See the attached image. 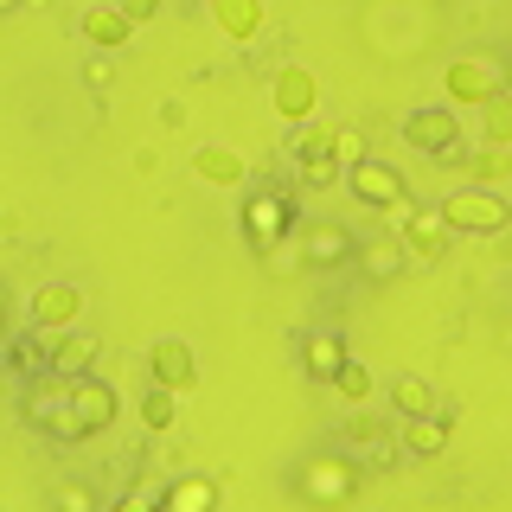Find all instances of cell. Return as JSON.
<instances>
[{
  "instance_id": "obj_1",
  "label": "cell",
  "mask_w": 512,
  "mask_h": 512,
  "mask_svg": "<svg viewBox=\"0 0 512 512\" xmlns=\"http://www.w3.org/2000/svg\"><path fill=\"white\" fill-rule=\"evenodd\" d=\"M404 141L410 154L436 160V167H455V160H468V141H461V116L448 103H423L404 116Z\"/></svg>"
},
{
  "instance_id": "obj_2",
  "label": "cell",
  "mask_w": 512,
  "mask_h": 512,
  "mask_svg": "<svg viewBox=\"0 0 512 512\" xmlns=\"http://www.w3.org/2000/svg\"><path fill=\"white\" fill-rule=\"evenodd\" d=\"M442 218H448V231H461V237H506L512 205L493 186H461V192L442 199Z\"/></svg>"
},
{
  "instance_id": "obj_3",
  "label": "cell",
  "mask_w": 512,
  "mask_h": 512,
  "mask_svg": "<svg viewBox=\"0 0 512 512\" xmlns=\"http://www.w3.org/2000/svg\"><path fill=\"white\" fill-rule=\"evenodd\" d=\"M237 218H244V237L256 250H282V237L295 231L301 212H295V192H288V186H256Z\"/></svg>"
},
{
  "instance_id": "obj_4",
  "label": "cell",
  "mask_w": 512,
  "mask_h": 512,
  "mask_svg": "<svg viewBox=\"0 0 512 512\" xmlns=\"http://www.w3.org/2000/svg\"><path fill=\"white\" fill-rule=\"evenodd\" d=\"M346 186H352V199L372 205V212H391V218L410 212V180L391 167V160H359V167L346 173Z\"/></svg>"
},
{
  "instance_id": "obj_5",
  "label": "cell",
  "mask_w": 512,
  "mask_h": 512,
  "mask_svg": "<svg viewBox=\"0 0 512 512\" xmlns=\"http://www.w3.org/2000/svg\"><path fill=\"white\" fill-rule=\"evenodd\" d=\"M295 487L308 493L314 506H346L352 493H359V461H346V455H314L308 468L295 474Z\"/></svg>"
},
{
  "instance_id": "obj_6",
  "label": "cell",
  "mask_w": 512,
  "mask_h": 512,
  "mask_svg": "<svg viewBox=\"0 0 512 512\" xmlns=\"http://www.w3.org/2000/svg\"><path fill=\"white\" fill-rule=\"evenodd\" d=\"M26 423L45 429V436H58V442H77V423H71V384H64V378L26 384Z\"/></svg>"
},
{
  "instance_id": "obj_7",
  "label": "cell",
  "mask_w": 512,
  "mask_h": 512,
  "mask_svg": "<svg viewBox=\"0 0 512 512\" xmlns=\"http://www.w3.org/2000/svg\"><path fill=\"white\" fill-rule=\"evenodd\" d=\"M397 237H404V256H416V263H436V256H448V218L442 205H410L404 218H397Z\"/></svg>"
},
{
  "instance_id": "obj_8",
  "label": "cell",
  "mask_w": 512,
  "mask_h": 512,
  "mask_svg": "<svg viewBox=\"0 0 512 512\" xmlns=\"http://www.w3.org/2000/svg\"><path fill=\"white\" fill-rule=\"evenodd\" d=\"M301 256H308V269H346V263H359V237L340 218H314L301 231Z\"/></svg>"
},
{
  "instance_id": "obj_9",
  "label": "cell",
  "mask_w": 512,
  "mask_h": 512,
  "mask_svg": "<svg viewBox=\"0 0 512 512\" xmlns=\"http://www.w3.org/2000/svg\"><path fill=\"white\" fill-rule=\"evenodd\" d=\"M71 423H77V442L103 436V429L116 423V391H109L103 378H77L71 384Z\"/></svg>"
},
{
  "instance_id": "obj_10",
  "label": "cell",
  "mask_w": 512,
  "mask_h": 512,
  "mask_svg": "<svg viewBox=\"0 0 512 512\" xmlns=\"http://www.w3.org/2000/svg\"><path fill=\"white\" fill-rule=\"evenodd\" d=\"M448 96H455V103L487 109L493 96H506V90H500V64H487V58H455V64H448Z\"/></svg>"
},
{
  "instance_id": "obj_11",
  "label": "cell",
  "mask_w": 512,
  "mask_h": 512,
  "mask_svg": "<svg viewBox=\"0 0 512 512\" xmlns=\"http://www.w3.org/2000/svg\"><path fill=\"white\" fill-rule=\"evenodd\" d=\"M77 308H84V295H77L71 282H45L39 295H32V333H71Z\"/></svg>"
},
{
  "instance_id": "obj_12",
  "label": "cell",
  "mask_w": 512,
  "mask_h": 512,
  "mask_svg": "<svg viewBox=\"0 0 512 512\" xmlns=\"http://www.w3.org/2000/svg\"><path fill=\"white\" fill-rule=\"evenodd\" d=\"M269 96H276V109H282V116L288 122H308L314 116V71H308V64H282V71L276 77H269Z\"/></svg>"
},
{
  "instance_id": "obj_13",
  "label": "cell",
  "mask_w": 512,
  "mask_h": 512,
  "mask_svg": "<svg viewBox=\"0 0 512 512\" xmlns=\"http://www.w3.org/2000/svg\"><path fill=\"white\" fill-rule=\"evenodd\" d=\"M148 365H154V384H167V391H192V384H199V365H192L186 340H154Z\"/></svg>"
},
{
  "instance_id": "obj_14",
  "label": "cell",
  "mask_w": 512,
  "mask_h": 512,
  "mask_svg": "<svg viewBox=\"0 0 512 512\" xmlns=\"http://www.w3.org/2000/svg\"><path fill=\"white\" fill-rule=\"evenodd\" d=\"M346 359H352V352H346L340 333H308V340H301V372H308L314 384H333L346 372Z\"/></svg>"
},
{
  "instance_id": "obj_15",
  "label": "cell",
  "mask_w": 512,
  "mask_h": 512,
  "mask_svg": "<svg viewBox=\"0 0 512 512\" xmlns=\"http://www.w3.org/2000/svg\"><path fill=\"white\" fill-rule=\"evenodd\" d=\"M160 512H218V480H212V474H180V480H167Z\"/></svg>"
},
{
  "instance_id": "obj_16",
  "label": "cell",
  "mask_w": 512,
  "mask_h": 512,
  "mask_svg": "<svg viewBox=\"0 0 512 512\" xmlns=\"http://www.w3.org/2000/svg\"><path fill=\"white\" fill-rule=\"evenodd\" d=\"M404 237H359V276L365 282H397V269H404Z\"/></svg>"
},
{
  "instance_id": "obj_17",
  "label": "cell",
  "mask_w": 512,
  "mask_h": 512,
  "mask_svg": "<svg viewBox=\"0 0 512 512\" xmlns=\"http://www.w3.org/2000/svg\"><path fill=\"white\" fill-rule=\"evenodd\" d=\"M52 340H58V333H20V340L7 346V365H13V378H26V384L52 378Z\"/></svg>"
},
{
  "instance_id": "obj_18",
  "label": "cell",
  "mask_w": 512,
  "mask_h": 512,
  "mask_svg": "<svg viewBox=\"0 0 512 512\" xmlns=\"http://www.w3.org/2000/svg\"><path fill=\"white\" fill-rule=\"evenodd\" d=\"M90 365H96V340H90V333H58V340H52V378L77 384V378H90Z\"/></svg>"
},
{
  "instance_id": "obj_19",
  "label": "cell",
  "mask_w": 512,
  "mask_h": 512,
  "mask_svg": "<svg viewBox=\"0 0 512 512\" xmlns=\"http://www.w3.org/2000/svg\"><path fill=\"white\" fill-rule=\"evenodd\" d=\"M448 423H455V410H436V416H410L404 423V448L416 461H436L448 448Z\"/></svg>"
},
{
  "instance_id": "obj_20",
  "label": "cell",
  "mask_w": 512,
  "mask_h": 512,
  "mask_svg": "<svg viewBox=\"0 0 512 512\" xmlns=\"http://www.w3.org/2000/svg\"><path fill=\"white\" fill-rule=\"evenodd\" d=\"M128 32H135V26H128L122 7H90V13H84V39L96 45V52H109V58L128 45Z\"/></svg>"
},
{
  "instance_id": "obj_21",
  "label": "cell",
  "mask_w": 512,
  "mask_h": 512,
  "mask_svg": "<svg viewBox=\"0 0 512 512\" xmlns=\"http://www.w3.org/2000/svg\"><path fill=\"white\" fill-rule=\"evenodd\" d=\"M192 173H199L205 186H244V154H231V148H199V154H192Z\"/></svg>"
},
{
  "instance_id": "obj_22",
  "label": "cell",
  "mask_w": 512,
  "mask_h": 512,
  "mask_svg": "<svg viewBox=\"0 0 512 512\" xmlns=\"http://www.w3.org/2000/svg\"><path fill=\"white\" fill-rule=\"evenodd\" d=\"M391 404L404 410V423H410V416H436V410H442V404H436V391H429V384L416 378V372H397V378H391Z\"/></svg>"
},
{
  "instance_id": "obj_23",
  "label": "cell",
  "mask_w": 512,
  "mask_h": 512,
  "mask_svg": "<svg viewBox=\"0 0 512 512\" xmlns=\"http://www.w3.org/2000/svg\"><path fill=\"white\" fill-rule=\"evenodd\" d=\"M52 512H109V506H103V493H96L90 480L71 474V480H58V487H52Z\"/></svg>"
},
{
  "instance_id": "obj_24",
  "label": "cell",
  "mask_w": 512,
  "mask_h": 512,
  "mask_svg": "<svg viewBox=\"0 0 512 512\" xmlns=\"http://www.w3.org/2000/svg\"><path fill=\"white\" fill-rule=\"evenodd\" d=\"M180 391H167V384H148V397H141V423H148V436H167L173 416H180V404H173Z\"/></svg>"
},
{
  "instance_id": "obj_25",
  "label": "cell",
  "mask_w": 512,
  "mask_h": 512,
  "mask_svg": "<svg viewBox=\"0 0 512 512\" xmlns=\"http://www.w3.org/2000/svg\"><path fill=\"white\" fill-rule=\"evenodd\" d=\"M160 493H167V487H160V474H154V468H141V474H135V487H128L122 500H109V512H160Z\"/></svg>"
},
{
  "instance_id": "obj_26",
  "label": "cell",
  "mask_w": 512,
  "mask_h": 512,
  "mask_svg": "<svg viewBox=\"0 0 512 512\" xmlns=\"http://www.w3.org/2000/svg\"><path fill=\"white\" fill-rule=\"evenodd\" d=\"M333 391H340V397H346V404H352V410H359V404H365V397H372V365H365V359H346V372H340V378H333Z\"/></svg>"
},
{
  "instance_id": "obj_27",
  "label": "cell",
  "mask_w": 512,
  "mask_h": 512,
  "mask_svg": "<svg viewBox=\"0 0 512 512\" xmlns=\"http://www.w3.org/2000/svg\"><path fill=\"white\" fill-rule=\"evenodd\" d=\"M480 122H487V148H512V96H493Z\"/></svg>"
},
{
  "instance_id": "obj_28",
  "label": "cell",
  "mask_w": 512,
  "mask_h": 512,
  "mask_svg": "<svg viewBox=\"0 0 512 512\" xmlns=\"http://www.w3.org/2000/svg\"><path fill=\"white\" fill-rule=\"evenodd\" d=\"M288 154H295V160H320V154H333V128L301 122V128H295V141H288Z\"/></svg>"
},
{
  "instance_id": "obj_29",
  "label": "cell",
  "mask_w": 512,
  "mask_h": 512,
  "mask_svg": "<svg viewBox=\"0 0 512 512\" xmlns=\"http://www.w3.org/2000/svg\"><path fill=\"white\" fill-rule=\"evenodd\" d=\"M333 160H340L346 173L359 167V160H372V154H365V135H359V128H333Z\"/></svg>"
},
{
  "instance_id": "obj_30",
  "label": "cell",
  "mask_w": 512,
  "mask_h": 512,
  "mask_svg": "<svg viewBox=\"0 0 512 512\" xmlns=\"http://www.w3.org/2000/svg\"><path fill=\"white\" fill-rule=\"evenodd\" d=\"M218 26L231 32V39H250V32L263 26V7H218Z\"/></svg>"
},
{
  "instance_id": "obj_31",
  "label": "cell",
  "mask_w": 512,
  "mask_h": 512,
  "mask_svg": "<svg viewBox=\"0 0 512 512\" xmlns=\"http://www.w3.org/2000/svg\"><path fill=\"white\" fill-rule=\"evenodd\" d=\"M340 173H346V167H340V160H333V154H320V160H301V180H308L314 192H327L333 180H340Z\"/></svg>"
},
{
  "instance_id": "obj_32",
  "label": "cell",
  "mask_w": 512,
  "mask_h": 512,
  "mask_svg": "<svg viewBox=\"0 0 512 512\" xmlns=\"http://www.w3.org/2000/svg\"><path fill=\"white\" fill-rule=\"evenodd\" d=\"M84 84L90 90H109V84H116V58H109V52H90L84 58Z\"/></svg>"
},
{
  "instance_id": "obj_33",
  "label": "cell",
  "mask_w": 512,
  "mask_h": 512,
  "mask_svg": "<svg viewBox=\"0 0 512 512\" xmlns=\"http://www.w3.org/2000/svg\"><path fill=\"white\" fill-rule=\"evenodd\" d=\"M378 436H384L378 416H346V442H352V448H372Z\"/></svg>"
},
{
  "instance_id": "obj_34",
  "label": "cell",
  "mask_w": 512,
  "mask_h": 512,
  "mask_svg": "<svg viewBox=\"0 0 512 512\" xmlns=\"http://www.w3.org/2000/svg\"><path fill=\"white\" fill-rule=\"evenodd\" d=\"M474 167H480V180H506V173H512V154H506V148H487Z\"/></svg>"
},
{
  "instance_id": "obj_35",
  "label": "cell",
  "mask_w": 512,
  "mask_h": 512,
  "mask_svg": "<svg viewBox=\"0 0 512 512\" xmlns=\"http://www.w3.org/2000/svg\"><path fill=\"white\" fill-rule=\"evenodd\" d=\"M122 13H128V26H141V20H154V0H128Z\"/></svg>"
}]
</instances>
